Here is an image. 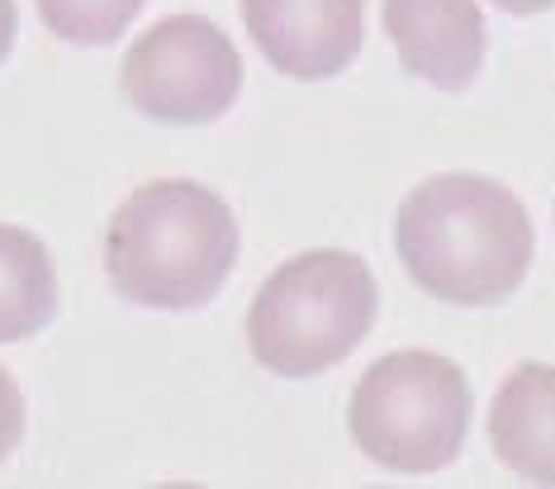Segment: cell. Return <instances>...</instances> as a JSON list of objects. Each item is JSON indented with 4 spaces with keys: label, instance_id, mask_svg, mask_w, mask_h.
<instances>
[{
    "label": "cell",
    "instance_id": "1",
    "mask_svg": "<svg viewBox=\"0 0 555 489\" xmlns=\"http://www.w3.org/2000/svg\"><path fill=\"white\" fill-rule=\"evenodd\" d=\"M395 253L409 281L441 305L489 309L527 281L537 233L503 181L447 171L403 195Z\"/></svg>",
    "mask_w": 555,
    "mask_h": 489
},
{
    "label": "cell",
    "instance_id": "2",
    "mask_svg": "<svg viewBox=\"0 0 555 489\" xmlns=\"http://www.w3.org/2000/svg\"><path fill=\"white\" fill-rule=\"evenodd\" d=\"M237 267V219L199 181H147L105 233L109 285L143 309H199Z\"/></svg>",
    "mask_w": 555,
    "mask_h": 489
},
{
    "label": "cell",
    "instance_id": "3",
    "mask_svg": "<svg viewBox=\"0 0 555 489\" xmlns=\"http://www.w3.org/2000/svg\"><path fill=\"white\" fill-rule=\"evenodd\" d=\"M380 291L357 253H299L267 275L247 309V347L271 375L309 381L347 361L375 329Z\"/></svg>",
    "mask_w": 555,
    "mask_h": 489
},
{
    "label": "cell",
    "instance_id": "4",
    "mask_svg": "<svg viewBox=\"0 0 555 489\" xmlns=\"http://www.w3.org/2000/svg\"><path fill=\"white\" fill-rule=\"evenodd\" d=\"M470 381L456 361L409 347L389 352L357 381L347 428L365 456L395 475H437L461 456L470 433Z\"/></svg>",
    "mask_w": 555,
    "mask_h": 489
},
{
    "label": "cell",
    "instance_id": "5",
    "mask_svg": "<svg viewBox=\"0 0 555 489\" xmlns=\"http://www.w3.org/2000/svg\"><path fill=\"white\" fill-rule=\"evenodd\" d=\"M243 91V57L205 15H167L124 57V95L138 115L199 129L229 115Z\"/></svg>",
    "mask_w": 555,
    "mask_h": 489
},
{
    "label": "cell",
    "instance_id": "6",
    "mask_svg": "<svg viewBox=\"0 0 555 489\" xmlns=\"http://www.w3.org/2000/svg\"><path fill=\"white\" fill-rule=\"evenodd\" d=\"M251 43L295 81L337 77L365 43V0H243Z\"/></svg>",
    "mask_w": 555,
    "mask_h": 489
},
{
    "label": "cell",
    "instance_id": "7",
    "mask_svg": "<svg viewBox=\"0 0 555 489\" xmlns=\"http://www.w3.org/2000/svg\"><path fill=\"white\" fill-rule=\"evenodd\" d=\"M385 34L403 72L456 95L485 67V15L475 0H385Z\"/></svg>",
    "mask_w": 555,
    "mask_h": 489
},
{
    "label": "cell",
    "instance_id": "8",
    "mask_svg": "<svg viewBox=\"0 0 555 489\" xmlns=\"http://www.w3.org/2000/svg\"><path fill=\"white\" fill-rule=\"evenodd\" d=\"M489 442L517 480L555 485V366L522 361L489 404Z\"/></svg>",
    "mask_w": 555,
    "mask_h": 489
},
{
    "label": "cell",
    "instance_id": "9",
    "mask_svg": "<svg viewBox=\"0 0 555 489\" xmlns=\"http://www.w3.org/2000/svg\"><path fill=\"white\" fill-rule=\"evenodd\" d=\"M57 313V271L34 233L0 223V343L43 333Z\"/></svg>",
    "mask_w": 555,
    "mask_h": 489
},
{
    "label": "cell",
    "instance_id": "10",
    "mask_svg": "<svg viewBox=\"0 0 555 489\" xmlns=\"http://www.w3.org/2000/svg\"><path fill=\"white\" fill-rule=\"evenodd\" d=\"M43 24L77 48H109L129 34L147 0H34Z\"/></svg>",
    "mask_w": 555,
    "mask_h": 489
},
{
    "label": "cell",
    "instance_id": "11",
    "mask_svg": "<svg viewBox=\"0 0 555 489\" xmlns=\"http://www.w3.org/2000/svg\"><path fill=\"white\" fill-rule=\"evenodd\" d=\"M24 442V395L15 385V375L0 366V461Z\"/></svg>",
    "mask_w": 555,
    "mask_h": 489
},
{
    "label": "cell",
    "instance_id": "12",
    "mask_svg": "<svg viewBox=\"0 0 555 489\" xmlns=\"http://www.w3.org/2000/svg\"><path fill=\"white\" fill-rule=\"evenodd\" d=\"M15 29H20V10L15 0H0V62L10 57V48H15Z\"/></svg>",
    "mask_w": 555,
    "mask_h": 489
},
{
    "label": "cell",
    "instance_id": "13",
    "mask_svg": "<svg viewBox=\"0 0 555 489\" xmlns=\"http://www.w3.org/2000/svg\"><path fill=\"white\" fill-rule=\"evenodd\" d=\"M489 5H499L503 15H541V10H551L555 0H489Z\"/></svg>",
    "mask_w": 555,
    "mask_h": 489
}]
</instances>
